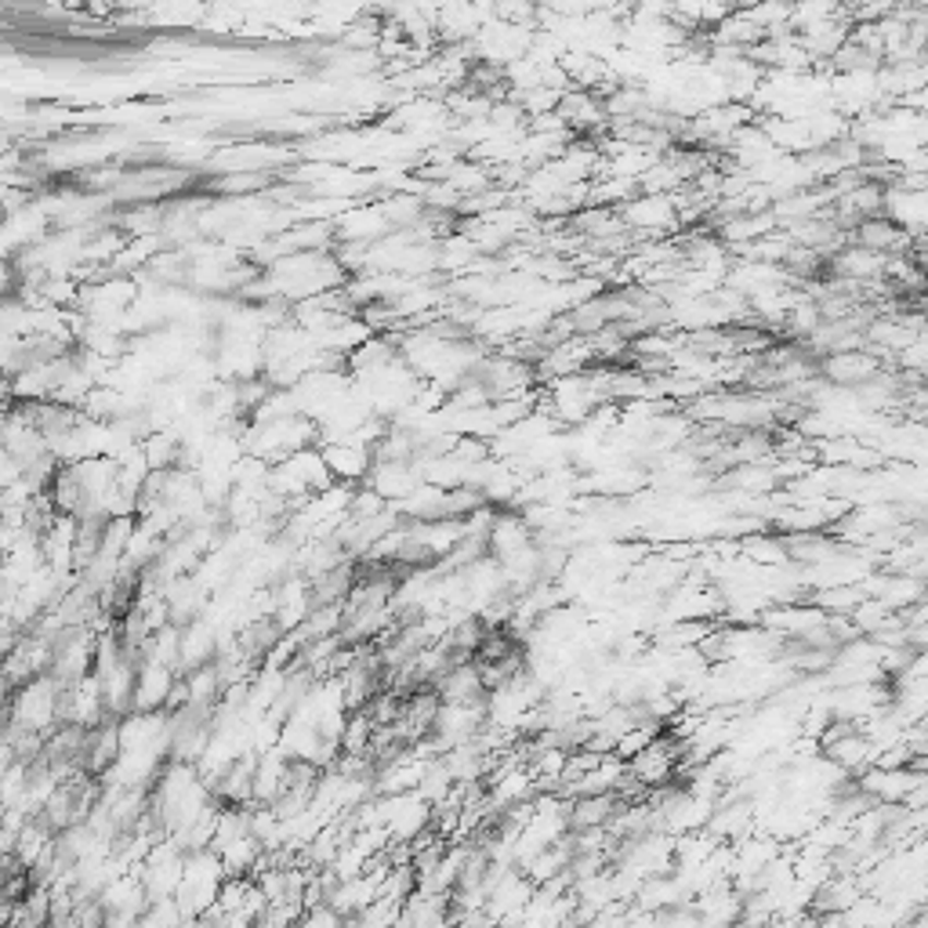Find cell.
Listing matches in <instances>:
<instances>
[{"label": "cell", "instance_id": "cell-1", "mask_svg": "<svg viewBox=\"0 0 928 928\" xmlns=\"http://www.w3.org/2000/svg\"><path fill=\"white\" fill-rule=\"evenodd\" d=\"M620 218H624V225L639 243L664 240V236L682 229L678 207H675V192H639V197H631L624 207H620Z\"/></svg>", "mask_w": 928, "mask_h": 928}, {"label": "cell", "instance_id": "cell-2", "mask_svg": "<svg viewBox=\"0 0 928 928\" xmlns=\"http://www.w3.org/2000/svg\"><path fill=\"white\" fill-rule=\"evenodd\" d=\"M885 367H889L885 359L867 345L837 348V353L820 356V378L828 384H837V389H859V384H867L870 378H878Z\"/></svg>", "mask_w": 928, "mask_h": 928}, {"label": "cell", "instance_id": "cell-3", "mask_svg": "<svg viewBox=\"0 0 928 928\" xmlns=\"http://www.w3.org/2000/svg\"><path fill=\"white\" fill-rule=\"evenodd\" d=\"M885 254L870 251V247L848 240L842 243L837 251L828 258V276L831 279H845V283H856V287H870V283H881L885 279ZM823 276V279H828Z\"/></svg>", "mask_w": 928, "mask_h": 928}, {"label": "cell", "instance_id": "cell-4", "mask_svg": "<svg viewBox=\"0 0 928 928\" xmlns=\"http://www.w3.org/2000/svg\"><path fill=\"white\" fill-rule=\"evenodd\" d=\"M853 240L870 247V251L892 258V254H911L914 243H918V236H914L907 225H900L896 218H892V214L878 211V214H867V218L856 225Z\"/></svg>", "mask_w": 928, "mask_h": 928}, {"label": "cell", "instance_id": "cell-5", "mask_svg": "<svg viewBox=\"0 0 928 928\" xmlns=\"http://www.w3.org/2000/svg\"><path fill=\"white\" fill-rule=\"evenodd\" d=\"M490 556L493 559H512L515 551L530 548L537 540L534 526H530L526 512H519V508H497L493 523H490Z\"/></svg>", "mask_w": 928, "mask_h": 928}, {"label": "cell", "instance_id": "cell-6", "mask_svg": "<svg viewBox=\"0 0 928 928\" xmlns=\"http://www.w3.org/2000/svg\"><path fill=\"white\" fill-rule=\"evenodd\" d=\"M178 675L182 671H175V667H167L160 661H142L139 682H134V711H167Z\"/></svg>", "mask_w": 928, "mask_h": 928}, {"label": "cell", "instance_id": "cell-7", "mask_svg": "<svg viewBox=\"0 0 928 928\" xmlns=\"http://www.w3.org/2000/svg\"><path fill=\"white\" fill-rule=\"evenodd\" d=\"M323 447V457L331 464L334 479L337 483H367V475L373 468V450L356 443V439H337V443H320Z\"/></svg>", "mask_w": 928, "mask_h": 928}, {"label": "cell", "instance_id": "cell-8", "mask_svg": "<svg viewBox=\"0 0 928 928\" xmlns=\"http://www.w3.org/2000/svg\"><path fill=\"white\" fill-rule=\"evenodd\" d=\"M925 298H928V290H925Z\"/></svg>", "mask_w": 928, "mask_h": 928}]
</instances>
